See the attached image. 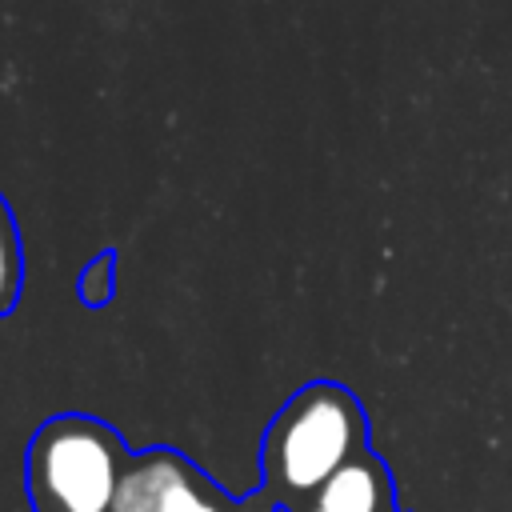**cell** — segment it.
Returning a JSON list of instances; mask_svg holds the SVG:
<instances>
[{
  "label": "cell",
  "mask_w": 512,
  "mask_h": 512,
  "mask_svg": "<svg viewBox=\"0 0 512 512\" xmlns=\"http://www.w3.org/2000/svg\"><path fill=\"white\" fill-rule=\"evenodd\" d=\"M108 284H112V260H108V256H100V260L84 272V300L100 304V300L108 296Z\"/></svg>",
  "instance_id": "cell-7"
},
{
  "label": "cell",
  "mask_w": 512,
  "mask_h": 512,
  "mask_svg": "<svg viewBox=\"0 0 512 512\" xmlns=\"http://www.w3.org/2000/svg\"><path fill=\"white\" fill-rule=\"evenodd\" d=\"M180 464L184 460L176 452H168V448H152V452L132 456L124 476H120L112 512H160L164 488H168V480L176 476Z\"/></svg>",
  "instance_id": "cell-4"
},
{
  "label": "cell",
  "mask_w": 512,
  "mask_h": 512,
  "mask_svg": "<svg viewBox=\"0 0 512 512\" xmlns=\"http://www.w3.org/2000/svg\"><path fill=\"white\" fill-rule=\"evenodd\" d=\"M384 504H388L384 468L372 456H356L312 496L308 512H384Z\"/></svg>",
  "instance_id": "cell-3"
},
{
  "label": "cell",
  "mask_w": 512,
  "mask_h": 512,
  "mask_svg": "<svg viewBox=\"0 0 512 512\" xmlns=\"http://www.w3.org/2000/svg\"><path fill=\"white\" fill-rule=\"evenodd\" d=\"M128 460L124 440L104 420L52 416L24 456L32 512H112Z\"/></svg>",
  "instance_id": "cell-2"
},
{
  "label": "cell",
  "mask_w": 512,
  "mask_h": 512,
  "mask_svg": "<svg viewBox=\"0 0 512 512\" xmlns=\"http://www.w3.org/2000/svg\"><path fill=\"white\" fill-rule=\"evenodd\" d=\"M368 424L356 396L340 384L296 392L264 436V480L276 504L316 496L344 464L364 456Z\"/></svg>",
  "instance_id": "cell-1"
},
{
  "label": "cell",
  "mask_w": 512,
  "mask_h": 512,
  "mask_svg": "<svg viewBox=\"0 0 512 512\" xmlns=\"http://www.w3.org/2000/svg\"><path fill=\"white\" fill-rule=\"evenodd\" d=\"M160 512H228V504H224L220 492L184 460V464L176 468V476L168 480V488H164Z\"/></svg>",
  "instance_id": "cell-5"
},
{
  "label": "cell",
  "mask_w": 512,
  "mask_h": 512,
  "mask_svg": "<svg viewBox=\"0 0 512 512\" xmlns=\"http://www.w3.org/2000/svg\"><path fill=\"white\" fill-rule=\"evenodd\" d=\"M20 288H24V248H20L16 216L0 196V316L16 308Z\"/></svg>",
  "instance_id": "cell-6"
}]
</instances>
